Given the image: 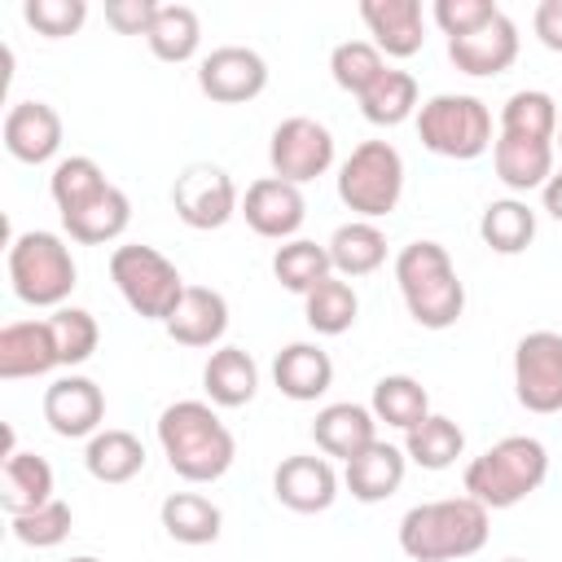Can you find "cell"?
I'll list each match as a JSON object with an SVG mask.
<instances>
[{"instance_id":"6da1fadb","label":"cell","mask_w":562,"mask_h":562,"mask_svg":"<svg viewBox=\"0 0 562 562\" xmlns=\"http://www.w3.org/2000/svg\"><path fill=\"white\" fill-rule=\"evenodd\" d=\"M158 448L184 483H215L233 470L237 439L211 400H176L158 413Z\"/></svg>"},{"instance_id":"7a4b0ae2","label":"cell","mask_w":562,"mask_h":562,"mask_svg":"<svg viewBox=\"0 0 562 562\" xmlns=\"http://www.w3.org/2000/svg\"><path fill=\"white\" fill-rule=\"evenodd\" d=\"M492 536V509L474 496L422 501L400 518V549L413 562H461L474 558Z\"/></svg>"},{"instance_id":"3957f363","label":"cell","mask_w":562,"mask_h":562,"mask_svg":"<svg viewBox=\"0 0 562 562\" xmlns=\"http://www.w3.org/2000/svg\"><path fill=\"white\" fill-rule=\"evenodd\" d=\"M395 285L422 329H452L465 312V285L448 246L439 241H408L395 255Z\"/></svg>"},{"instance_id":"277c9868","label":"cell","mask_w":562,"mask_h":562,"mask_svg":"<svg viewBox=\"0 0 562 562\" xmlns=\"http://www.w3.org/2000/svg\"><path fill=\"white\" fill-rule=\"evenodd\" d=\"M544 479H549V448L536 435H505L465 465L461 487L483 509H514L518 501L540 492Z\"/></svg>"},{"instance_id":"5b68a950","label":"cell","mask_w":562,"mask_h":562,"mask_svg":"<svg viewBox=\"0 0 562 562\" xmlns=\"http://www.w3.org/2000/svg\"><path fill=\"white\" fill-rule=\"evenodd\" d=\"M9 285L26 307H66L70 290L79 285V263L66 246V237L48 228L18 233L9 241Z\"/></svg>"},{"instance_id":"8992f818","label":"cell","mask_w":562,"mask_h":562,"mask_svg":"<svg viewBox=\"0 0 562 562\" xmlns=\"http://www.w3.org/2000/svg\"><path fill=\"white\" fill-rule=\"evenodd\" d=\"M417 140L439 158L470 162L496 145L492 110L470 92H435L417 110Z\"/></svg>"},{"instance_id":"52a82bcc","label":"cell","mask_w":562,"mask_h":562,"mask_svg":"<svg viewBox=\"0 0 562 562\" xmlns=\"http://www.w3.org/2000/svg\"><path fill=\"white\" fill-rule=\"evenodd\" d=\"M110 281L140 321H167L176 312L180 294L189 290L180 268L145 241H127V246L110 250Z\"/></svg>"},{"instance_id":"ba28073f","label":"cell","mask_w":562,"mask_h":562,"mask_svg":"<svg viewBox=\"0 0 562 562\" xmlns=\"http://www.w3.org/2000/svg\"><path fill=\"white\" fill-rule=\"evenodd\" d=\"M338 198L356 220H382L404 198V158L391 140H360L338 167Z\"/></svg>"},{"instance_id":"9c48e42d","label":"cell","mask_w":562,"mask_h":562,"mask_svg":"<svg viewBox=\"0 0 562 562\" xmlns=\"http://www.w3.org/2000/svg\"><path fill=\"white\" fill-rule=\"evenodd\" d=\"M514 395L527 413L553 417L562 413V334L531 329L514 347Z\"/></svg>"},{"instance_id":"30bf717a","label":"cell","mask_w":562,"mask_h":562,"mask_svg":"<svg viewBox=\"0 0 562 562\" xmlns=\"http://www.w3.org/2000/svg\"><path fill=\"white\" fill-rule=\"evenodd\" d=\"M268 167L277 180H290L299 189L321 180L334 167V132L307 114L281 119L272 127V140H268Z\"/></svg>"},{"instance_id":"8fae6325","label":"cell","mask_w":562,"mask_h":562,"mask_svg":"<svg viewBox=\"0 0 562 562\" xmlns=\"http://www.w3.org/2000/svg\"><path fill=\"white\" fill-rule=\"evenodd\" d=\"M171 206H176L180 224H189L198 233H211V228H224L233 215H241V193H237V184L224 167L189 162L171 184Z\"/></svg>"},{"instance_id":"7c38bea8","label":"cell","mask_w":562,"mask_h":562,"mask_svg":"<svg viewBox=\"0 0 562 562\" xmlns=\"http://www.w3.org/2000/svg\"><path fill=\"white\" fill-rule=\"evenodd\" d=\"M198 88L215 105H246L268 88V61L246 44L211 48L198 61Z\"/></svg>"},{"instance_id":"4fadbf2b","label":"cell","mask_w":562,"mask_h":562,"mask_svg":"<svg viewBox=\"0 0 562 562\" xmlns=\"http://www.w3.org/2000/svg\"><path fill=\"white\" fill-rule=\"evenodd\" d=\"M241 220L250 224L255 237L268 241H294L303 220H307V198L299 184L277 180V176H259L246 193H241Z\"/></svg>"},{"instance_id":"5bb4252c","label":"cell","mask_w":562,"mask_h":562,"mask_svg":"<svg viewBox=\"0 0 562 562\" xmlns=\"http://www.w3.org/2000/svg\"><path fill=\"white\" fill-rule=\"evenodd\" d=\"M44 422L61 439H92L105 422V391L83 373H66V378L48 382Z\"/></svg>"},{"instance_id":"9a60e30c","label":"cell","mask_w":562,"mask_h":562,"mask_svg":"<svg viewBox=\"0 0 562 562\" xmlns=\"http://www.w3.org/2000/svg\"><path fill=\"white\" fill-rule=\"evenodd\" d=\"M272 496L294 514H325L338 501V470L329 457L294 452L272 470Z\"/></svg>"},{"instance_id":"2e32d148","label":"cell","mask_w":562,"mask_h":562,"mask_svg":"<svg viewBox=\"0 0 562 562\" xmlns=\"http://www.w3.org/2000/svg\"><path fill=\"white\" fill-rule=\"evenodd\" d=\"M448 61L470 79H496L518 61V22L501 9L487 26L448 40Z\"/></svg>"},{"instance_id":"e0dca14e","label":"cell","mask_w":562,"mask_h":562,"mask_svg":"<svg viewBox=\"0 0 562 562\" xmlns=\"http://www.w3.org/2000/svg\"><path fill=\"white\" fill-rule=\"evenodd\" d=\"M360 22L373 35L382 57H417L426 44V13L422 0H360Z\"/></svg>"},{"instance_id":"ac0fdd59","label":"cell","mask_w":562,"mask_h":562,"mask_svg":"<svg viewBox=\"0 0 562 562\" xmlns=\"http://www.w3.org/2000/svg\"><path fill=\"white\" fill-rule=\"evenodd\" d=\"M61 136H66L61 114L48 101H13L4 114V149L26 167L53 162L61 149Z\"/></svg>"},{"instance_id":"d6986e66","label":"cell","mask_w":562,"mask_h":562,"mask_svg":"<svg viewBox=\"0 0 562 562\" xmlns=\"http://www.w3.org/2000/svg\"><path fill=\"white\" fill-rule=\"evenodd\" d=\"M53 369H61V356H57L48 316L44 321H9L0 329V378L4 382L44 378Z\"/></svg>"},{"instance_id":"ffe728a7","label":"cell","mask_w":562,"mask_h":562,"mask_svg":"<svg viewBox=\"0 0 562 562\" xmlns=\"http://www.w3.org/2000/svg\"><path fill=\"white\" fill-rule=\"evenodd\" d=\"M167 338L180 347H220V338L228 334V299L211 285H189L176 303V312L162 321Z\"/></svg>"},{"instance_id":"44dd1931","label":"cell","mask_w":562,"mask_h":562,"mask_svg":"<svg viewBox=\"0 0 562 562\" xmlns=\"http://www.w3.org/2000/svg\"><path fill=\"white\" fill-rule=\"evenodd\" d=\"M404 474H408L404 448H395V443H386V439H373L360 457L347 461L342 487H347L351 501H360V505H382V501H391V496L404 487Z\"/></svg>"},{"instance_id":"7402d4cb","label":"cell","mask_w":562,"mask_h":562,"mask_svg":"<svg viewBox=\"0 0 562 562\" xmlns=\"http://www.w3.org/2000/svg\"><path fill=\"white\" fill-rule=\"evenodd\" d=\"M312 439L321 448V457H334V461H351L360 457L373 439H378V417L369 404H351V400H338V404H325L312 422Z\"/></svg>"},{"instance_id":"603a6c76","label":"cell","mask_w":562,"mask_h":562,"mask_svg":"<svg viewBox=\"0 0 562 562\" xmlns=\"http://www.w3.org/2000/svg\"><path fill=\"white\" fill-rule=\"evenodd\" d=\"M272 382L294 404H316L334 386V360L316 342H285L272 360Z\"/></svg>"},{"instance_id":"cb8c5ba5","label":"cell","mask_w":562,"mask_h":562,"mask_svg":"<svg viewBox=\"0 0 562 562\" xmlns=\"http://www.w3.org/2000/svg\"><path fill=\"white\" fill-rule=\"evenodd\" d=\"M492 167H496V180L509 193H531V189H544L549 176L558 171V149L549 140H522V136H501L496 132Z\"/></svg>"},{"instance_id":"d4e9b609","label":"cell","mask_w":562,"mask_h":562,"mask_svg":"<svg viewBox=\"0 0 562 562\" xmlns=\"http://www.w3.org/2000/svg\"><path fill=\"white\" fill-rule=\"evenodd\" d=\"M202 391L215 408H246L259 391V364L241 347H215L202 364Z\"/></svg>"},{"instance_id":"484cf974","label":"cell","mask_w":562,"mask_h":562,"mask_svg":"<svg viewBox=\"0 0 562 562\" xmlns=\"http://www.w3.org/2000/svg\"><path fill=\"white\" fill-rule=\"evenodd\" d=\"M334 277L356 281V277H373L386 263V233L373 220H347L334 228V237L325 241Z\"/></svg>"},{"instance_id":"4316f807","label":"cell","mask_w":562,"mask_h":562,"mask_svg":"<svg viewBox=\"0 0 562 562\" xmlns=\"http://www.w3.org/2000/svg\"><path fill=\"white\" fill-rule=\"evenodd\" d=\"M132 224V202L119 184H105L92 202H83L79 211L61 215V228L70 233V241L79 246H105V241H119Z\"/></svg>"},{"instance_id":"83f0119b","label":"cell","mask_w":562,"mask_h":562,"mask_svg":"<svg viewBox=\"0 0 562 562\" xmlns=\"http://www.w3.org/2000/svg\"><path fill=\"white\" fill-rule=\"evenodd\" d=\"M48 501H53V465L40 452H22V448L9 452L4 470H0V509L9 518H18Z\"/></svg>"},{"instance_id":"f1b7e54d","label":"cell","mask_w":562,"mask_h":562,"mask_svg":"<svg viewBox=\"0 0 562 562\" xmlns=\"http://www.w3.org/2000/svg\"><path fill=\"white\" fill-rule=\"evenodd\" d=\"M158 522H162V531H167L176 544H189V549L215 544L220 531H224L220 505H215L211 496H202V492H171V496L158 505Z\"/></svg>"},{"instance_id":"f546056e","label":"cell","mask_w":562,"mask_h":562,"mask_svg":"<svg viewBox=\"0 0 562 562\" xmlns=\"http://www.w3.org/2000/svg\"><path fill=\"white\" fill-rule=\"evenodd\" d=\"M83 465L97 483H132L140 470H145V443L132 435V430H119V426H105L88 439L83 448Z\"/></svg>"},{"instance_id":"4dcf8cb0","label":"cell","mask_w":562,"mask_h":562,"mask_svg":"<svg viewBox=\"0 0 562 562\" xmlns=\"http://www.w3.org/2000/svg\"><path fill=\"white\" fill-rule=\"evenodd\" d=\"M479 237L492 255H522L536 241V211L527 198H496L479 215Z\"/></svg>"},{"instance_id":"1f68e13d","label":"cell","mask_w":562,"mask_h":562,"mask_svg":"<svg viewBox=\"0 0 562 562\" xmlns=\"http://www.w3.org/2000/svg\"><path fill=\"white\" fill-rule=\"evenodd\" d=\"M378 426H395V430H413L417 422L430 417V395L413 373H386L373 382V400H369Z\"/></svg>"},{"instance_id":"d6a6232c","label":"cell","mask_w":562,"mask_h":562,"mask_svg":"<svg viewBox=\"0 0 562 562\" xmlns=\"http://www.w3.org/2000/svg\"><path fill=\"white\" fill-rule=\"evenodd\" d=\"M404 457L413 461V465H422V470H448V465H457V457L465 452V430L452 422V417H443V413H430L426 422H417L413 430H404Z\"/></svg>"},{"instance_id":"836d02e7","label":"cell","mask_w":562,"mask_h":562,"mask_svg":"<svg viewBox=\"0 0 562 562\" xmlns=\"http://www.w3.org/2000/svg\"><path fill=\"white\" fill-rule=\"evenodd\" d=\"M145 44L167 66H180V61L198 57V48H202V18H198V9H189V4H158V18H154Z\"/></svg>"},{"instance_id":"e575fe53","label":"cell","mask_w":562,"mask_h":562,"mask_svg":"<svg viewBox=\"0 0 562 562\" xmlns=\"http://www.w3.org/2000/svg\"><path fill=\"white\" fill-rule=\"evenodd\" d=\"M360 101V114L373 123V127H400L404 119H417V110H422V101H417V79L408 75V70H395V66H386L378 79H373V88L364 92V97H356Z\"/></svg>"},{"instance_id":"d590c367","label":"cell","mask_w":562,"mask_h":562,"mask_svg":"<svg viewBox=\"0 0 562 562\" xmlns=\"http://www.w3.org/2000/svg\"><path fill=\"white\" fill-rule=\"evenodd\" d=\"M272 277L281 290L290 294H312L325 277H334V263H329V250L312 237H294V241H281L272 250Z\"/></svg>"},{"instance_id":"8d00e7d4","label":"cell","mask_w":562,"mask_h":562,"mask_svg":"<svg viewBox=\"0 0 562 562\" xmlns=\"http://www.w3.org/2000/svg\"><path fill=\"white\" fill-rule=\"evenodd\" d=\"M558 101L540 88H522V92H509L501 114H496V127L501 136H522V140H549L558 136Z\"/></svg>"},{"instance_id":"74e56055","label":"cell","mask_w":562,"mask_h":562,"mask_svg":"<svg viewBox=\"0 0 562 562\" xmlns=\"http://www.w3.org/2000/svg\"><path fill=\"white\" fill-rule=\"evenodd\" d=\"M360 316V294L351 281L342 277H325L312 294H303V321L321 334V338H338L356 325Z\"/></svg>"},{"instance_id":"f35d334b","label":"cell","mask_w":562,"mask_h":562,"mask_svg":"<svg viewBox=\"0 0 562 562\" xmlns=\"http://www.w3.org/2000/svg\"><path fill=\"white\" fill-rule=\"evenodd\" d=\"M105 184H110V180H105V171H101L97 158L70 154V158H57V167H53V176H48V198H53L57 215H70V211H79L83 202H92Z\"/></svg>"},{"instance_id":"ab89813d","label":"cell","mask_w":562,"mask_h":562,"mask_svg":"<svg viewBox=\"0 0 562 562\" xmlns=\"http://www.w3.org/2000/svg\"><path fill=\"white\" fill-rule=\"evenodd\" d=\"M382 70H386V57L373 48V40H342L329 53V75L351 97H364Z\"/></svg>"},{"instance_id":"60d3db41","label":"cell","mask_w":562,"mask_h":562,"mask_svg":"<svg viewBox=\"0 0 562 562\" xmlns=\"http://www.w3.org/2000/svg\"><path fill=\"white\" fill-rule=\"evenodd\" d=\"M53 325V338H57V356H61V369H75V364H88L97 342H101V325L88 307H57L48 316Z\"/></svg>"},{"instance_id":"b9f144b4","label":"cell","mask_w":562,"mask_h":562,"mask_svg":"<svg viewBox=\"0 0 562 562\" xmlns=\"http://www.w3.org/2000/svg\"><path fill=\"white\" fill-rule=\"evenodd\" d=\"M9 527H13V536H18L26 549H57V544L70 536V527H75V509L53 496L48 505H40V509H31V514L9 518Z\"/></svg>"},{"instance_id":"7bdbcfd3","label":"cell","mask_w":562,"mask_h":562,"mask_svg":"<svg viewBox=\"0 0 562 562\" xmlns=\"http://www.w3.org/2000/svg\"><path fill=\"white\" fill-rule=\"evenodd\" d=\"M22 18L35 35L66 40V35H79V26L88 22V0H26Z\"/></svg>"},{"instance_id":"ee69618b","label":"cell","mask_w":562,"mask_h":562,"mask_svg":"<svg viewBox=\"0 0 562 562\" xmlns=\"http://www.w3.org/2000/svg\"><path fill=\"white\" fill-rule=\"evenodd\" d=\"M496 13H501L496 0H435V9H430L435 26H439L448 40H461V35L487 26Z\"/></svg>"},{"instance_id":"f6af8a7d","label":"cell","mask_w":562,"mask_h":562,"mask_svg":"<svg viewBox=\"0 0 562 562\" xmlns=\"http://www.w3.org/2000/svg\"><path fill=\"white\" fill-rule=\"evenodd\" d=\"M154 18H158V4L154 0H110L105 4V22L119 35H149Z\"/></svg>"},{"instance_id":"bcb514c9","label":"cell","mask_w":562,"mask_h":562,"mask_svg":"<svg viewBox=\"0 0 562 562\" xmlns=\"http://www.w3.org/2000/svg\"><path fill=\"white\" fill-rule=\"evenodd\" d=\"M531 31L549 53H562V0H540L531 13Z\"/></svg>"},{"instance_id":"7dc6e473","label":"cell","mask_w":562,"mask_h":562,"mask_svg":"<svg viewBox=\"0 0 562 562\" xmlns=\"http://www.w3.org/2000/svg\"><path fill=\"white\" fill-rule=\"evenodd\" d=\"M540 202H544V211L562 224V171H553V176H549V184L540 189Z\"/></svg>"},{"instance_id":"c3c4849f","label":"cell","mask_w":562,"mask_h":562,"mask_svg":"<svg viewBox=\"0 0 562 562\" xmlns=\"http://www.w3.org/2000/svg\"><path fill=\"white\" fill-rule=\"evenodd\" d=\"M66 562H101V558H92V553H75V558H66Z\"/></svg>"},{"instance_id":"681fc988","label":"cell","mask_w":562,"mask_h":562,"mask_svg":"<svg viewBox=\"0 0 562 562\" xmlns=\"http://www.w3.org/2000/svg\"><path fill=\"white\" fill-rule=\"evenodd\" d=\"M553 149L562 154V119H558V136H553Z\"/></svg>"},{"instance_id":"f907efd6","label":"cell","mask_w":562,"mask_h":562,"mask_svg":"<svg viewBox=\"0 0 562 562\" xmlns=\"http://www.w3.org/2000/svg\"><path fill=\"white\" fill-rule=\"evenodd\" d=\"M501 562H527V558H501Z\"/></svg>"}]
</instances>
